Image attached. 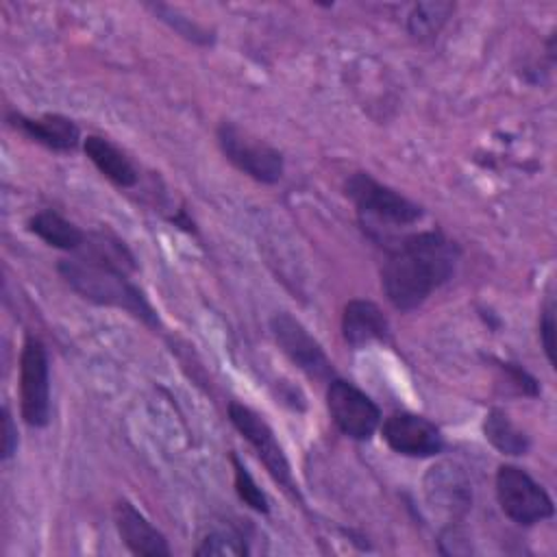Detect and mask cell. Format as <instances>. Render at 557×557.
<instances>
[{"instance_id": "1", "label": "cell", "mask_w": 557, "mask_h": 557, "mask_svg": "<svg viewBox=\"0 0 557 557\" xmlns=\"http://www.w3.org/2000/svg\"><path fill=\"white\" fill-rule=\"evenodd\" d=\"M459 250L440 231L409 233L387 242V257L381 265V285L400 311L418 309L440 285H444L457 263Z\"/></svg>"}, {"instance_id": "2", "label": "cell", "mask_w": 557, "mask_h": 557, "mask_svg": "<svg viewBox=\"0 0 557 557\" xmlns=\"http://www.w3.org/2000/svg\"><path fill=\"white\" fill-rule=\"evenodd\" d=\"M61 278L85 300L102 305V307H115L124 309L126 313L135 315L148 326H157L159 318L152 305L146 300L141 289L133 285L126 276V272L89 261L83 257L74 259H61L57 265Z\"/></svg>"}, {"instance_id": "3", "label": "cell", "mask_w": 557, "mask_h": 557, "mask_svg": "<svg viewBox=\"0 0 557 557\" xmlns=\"http://www.w3.org/2000/svg\"><path fill=\"white\" fill-rule=\"evenodd\" d=\"M346 196L357 207L363 226L372 235H381L383 228H403L416 224L422 218V209L387 185L374 181L366 172H355L344 183Z\"/></svg>"}, {"instance_id": "4", "label": "cell", "mask_w": 557, "mask_h": 557, "mask_svg": "<svg viewBox=\"0 0 557 557\" xmlns=\"http://www.w3.org/2000/svg\"><path fill=\"white\" fill-rule=\"evenodd\" d=\"M496 498L503 513L522 527L542 522L555 511L546 490L531 474L511 463H503L496 472Z\"/></svg>"}, {"instance_id": "5", "label": "cell", "mask_w": 557, "mask_h": 557, "mask_svg": "<svg viewBox=\"0 0 557 557\" xmlns=\"http://www.w3.org/2000/svg\"><path fill=\"white\" fill-rule=\"evenodd\" d=\"M218 144L222 154L250 178L272 185L283 176V154L270 144L252 137L248 131L233 122H222L218 126Z\"/></svg>"}, {"instance_id": "6", "label": "cell", "mask_w": 557, "mask_h": 557, "mask_svg": "<svg viewBox=\"0 0 557 557\" xmlns=\"http://www.w3.org/2000/svg\"><path fill=\"white\" fill-rule=\"evenodd\" d=\"M228 420L233 422V426L246 437V442L257 450L261 463L265 466V470L272 474V479L296 500H300L298 487L292 479V468L289 461L274 435V431L270 429V424L250 407L242 405V403H231L228 405Z\"/></svg>"}, {"instance_id": "7", "label": "cell", "mask_w": 557, "mask_h": 557, "mask_svg": "<svg viewBox=\"0 0 557 557\" xmlns=\"http://www.w3.org/2000/svg\"><path fill=\"white\" fill-rule=\"evenodd\" d=\"M20 411L28 426H46L50 420L48 352L37 337H26L20 355Z\"/></svg>"}, {"instance_id": "8", "label": "cell", "mask_w": 557, "mask_h": 557, "mask_svg": "<svg viewBox=\"0 0 557 557\" xmlns=\"http://www.w3.org/2000/svg\"><path fill=\"white\" fill-rule=\"evenodd\" d=\"M326 407L333 424L350 440H370L381 422L376 403L344 379L329 381Z\"/></svg>"}, {"instance_id": "9", "label": "cell", "mask_w": 557, "mask_h": 557, "mask_svg": "<svg viewBox=\"0 0 557 557\" xmlns=\"http://www.w3.org/2000/svg\"><path fill=\"white\" fill-rule=\"evenodd\" d=\"M272 335L281 350L311 379L331 381L333 363L318 344V339L289 313H274L270 320Z\"/></svg>"}, {"instance_id": "10", "label": "cell", "mask_w": 557, "mask_h": 557, "mask_svg": "<svg viewBox=\"0 0 557 557\" xmlns=\"http://www.w3.org/2000/svg\"><path fill=\"white\" fill-rule=\"evenodd\" d=\"M422 487H424L426 503L435 511L444 513L448 522L461 520L472 507L470 479L463 472V468L453 461H442L431 466L424 474Z\"/></svg>"}, {"instance_id": "11", "label": "cell", "mask_w": 557, "mask_h": 557, "mask_svg": "<svg viewBox=\"0 0 557 557\" xmlns=\"http://www.w3.org/2000/svg\"><path fill=\"white\" fill-rule=\"evenodd\" d=\"M381 433L387 446L405 457H433L444 448L440 429L431 420L409 411L392 413L383 422Z\"/></svg>"}, {"instance_id": "12", "label": "cell", "mask_w": 557, "mask_h": 557, "mask_svg": "<svg viewBox=\"0 0 557 557\" xmlns=\"http://www.w3.org/2000/svg\"><path fill=\"white\" fill-rule=\"evenodd\" d=\"M115 529L126 544V548L135 555L144 557H168L170 546L161 531H157L150 520L128 500H117L113 507Z\"/></svg>"}, {"instance_id": "13", "label": "cell", "mask_w": 557, "mask_h": 557, "mask_svg": "<svg viewBox=\"0 0 557 557\" xmlns=\"http://www.w3.org/2000/svg\"><path fill=\"white\" fill-rule=\"evenodd\" d=\"M342 337L352 348L385 342L389 337V322L374 302L350 300L342 313Z\"/></svg>"}, {"instance_id": "14", "label": "cell", "mask_w": 557, "mask_h": 557, "mask_svg": "<svg viewBox=\"0 0 557 557\" xmlns=\"http://www.w3.org/2000/svg\"><path fill=\"white\" fill-rule=\"evenodd\" d=\"M9 120L15 128H20L33 141H37L50 150H59V152L74 150L81 139L78 126L63 115L48 113L41 117H26L22 113H13V115H9Z\"/></svg>"}, {"instance_id": "15", "label": "cell", "mask_w": 557, "mask_h": 557, "mask_svg": "<svg viewBox=\"0 0 557 557\" xmlns=\"http://www.w3.org/2000/svg\"><path fill=\"white\" fill-rule=\"evenodd\" d=\"M83 150L89 157V161L100 170V174L107 176L117 187H133L137 183L135 165L109 139L98 135H87L83 139Z\"/></svg>"}, {"instance_id": "16", "label": "cell", "mask_w": 557, "mask_h": 557, "mask_svg": "<svg viewBox=\"0 0 557 557\" xmlns=\"http://www.w3.org/2000/svg\"><path fill=\"white\" fill-rule=\"evenodd\" d=\"M28 228L48 246L61 248V250H78L87 239V233H83L76 224H72L70 220H65L54 211L35 213L28 220Z\"/></svg>"}, {"instance_id": "17", "label": "cell", "mask_w": 557, "mask_h": 557, "mask_svg": "<svg viewBox=\"0 0 557 557\" xmlns=\"http://www.w3.org/2000/svg\"><path fill=\"white\" fill-rule=\"evenodd\" d=\"M483 435L503 455L518 457V455H524L531 446L529 435L511 422L505 409H498V407L487 411L483 420Z\"/></svg>"}, {"instance_id": "18", "label": "cell", "mask_w": 557, "mask_h": 557, "mask_svg": "<svg viewBox=\"0 0 557 557\" xmlns=\"http://www.w3.org/2000/svg\"><path fill=\"white\" fill-rule=\"evenodd\" d=\"M453 2H418L407 17V30L411 37L424 41L433 39L453 15Z\"/></svg>"}, {"instance_id": "19", "label": "cell", "mask_w": 557, "mask_h": 557, "mask_svg": "<svg viewBox=\"0 0 557 557\" xmlns=\"http://www.w3.org/2000/svg\"><path fill=\"white\" fill-rule=\"evenodd\" d=\"M246 542L244 537L235 531V529H218L211 531L209 535H205V540L200 542V546L196 548L198 557H207V555H231V557H242L246 555Z\"/></svg>"}, {"instance_id": "20", "label": "cell", "mask_w": 557, "mask_h": 557, "mask_svg": "<svg viewBox=\"0 0 557 557\" xmlns=\"http://www.w3.org/2000/svg\"><path fill=\"white\" fill-rule=\"evenodd\" d=\"M231 461H233V470H235V492H237L239 500H244L250 509H255L259 513H268L270 511L268 498L261 492V487L255 483V479L250 476L246 466L235 455L231 457Z\"/></svg>"}, {"instance_id": "21", "label": "cell", "mask_w": 557, "mask_h": 557, "mask_svg": "<svg viewBox=\"0 0 557 557\" xmlns=\"http://www.w3.org/2000/svg\"><path fill=\"white\" fill-rule=\"evenodd\" d=\"M154 13H157L163 22H168L176 33H181L183 37H187V39H191V41H200V44H209V41H211V37L207 35V30H202L198 24L189 22V20H187L185 15H181L176 9L165 7V4H157V7H154Z\"/></svg>"}, {"instance_id": "22", "label": "cell", "mask_w": 557, "mask_h": 557, "mask_svg": "<svg viewBox=\"0 0 557 557\" xmlns=\"http://www.w3.org/2000/svg\"><path fill=\"white\" fill-rule=\"evenodd\" d=\"M440 550L444 555H468L472 550L468 535L457 522H448V527L440 535Z\"/></svg>"}, {"instance_id": "23", "label": "cell", "mask_w": 557, "mask_h": 557, "mask_svg": "<svg viewBox=\"0 0 557 557\" xmlns=\"http://www.w3.org/2000/svg\"><path fill=\"white\" fill-rule=\"evenodd\" d=\"M540 342L542 348L546 352L548 363H555V309L548 302L546 309L542 311V320H540Z\"/></svg>"}, {"instance_id": "24", "label": "cell", "mask_w": 557, "mask_h": 557, "mask_svg": "<svg viewBox=\"0 0 557 557\" xmlns=\"http://www.w3.org/2000/svg\"><path fill=\"white\" fill-rule=\"evenodd\" d=\"M503 372H507L509 381L518 387V392L527 394V396H537L540 394V387H537V381L522 368H518L516 363H500Z\"/></svg>"}, {"instance_id": "25", "label": "cell", "mask_w": 557, "mask_h": 557, "mask_svg": "<svg viewBox=\"0 0 557 557\" xmlns=\"http://www.w3.org/2000/svg\"><path fill=\"white\" fill-rule=\"evenodd\" d=\"M17 448V431L13 426L9 407L2 409V459H9Z\"/></svg>"}]
</instances>
